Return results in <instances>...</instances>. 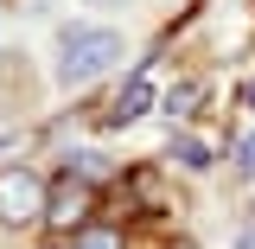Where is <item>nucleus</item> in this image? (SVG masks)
I'll return each instance as SVG.
<instances>
[{"label":"nucleus","instance_id":"2","mask_svg":"<svg viewBox=\"0 0 255 249\" xmlns=\"http://www.w3.org/2000/svg\"><path fill=\"white\" fill-rule=\"evenodd\" d=\"M45 198H51V192L38 186L32 166H6V173H0V224H13V230L38 224L45 218Z\"/></svg>","mask_w":255,"mask_h":249},{"label":"nucleus","instance_id":"7","mask_svg":"<svg viewBox=\"0 0 255 249\" xmlns=\"http://www.w3.org/2000/svg\"><path fill=\"white\" fill-rule=\"evenodd\" d=\"M198 96H204L198 83H179V90H166L159 102H166V115H191V102H198Z\"/></svg>","mask_w":255,"mask_h":249},{"label":"nucleus","instance_id":"4","mask_svg":"<svg viewBox=\"0 0 255 249\" xmlns=\"http://www.w3.org/2000/svg\"><path fill=\"white\" fill-rule=\"evenodd\" d=\"M153 102H159V96H153V77H134V83H128L122 96H115V109H109V122H115V128H128V122H140V115H147Z\"/></svg>","mask_w":255,"mask_h":249},{"label":"nucleus","instance_id":"3","mask_svg":"<svg viewBox=\"0 0 255 249\" xmlns=\"http://www.w3.org/2000/svg\"><path fill=\"white\" fill-rule=\"evenodd\" d=\"M45 224H51V230H64V237H77V230L90 224V186H83L77 173L51 186V198H45Z\"/></svg>","mask_w":255,"mask_h":249},{"label":"nucleus","instance_id":"8","mask_svg":"<svg viewBox=\"0 0 255 249\" xmlns=\"http://www.w3.org/2000/svg\"><path fill=\"white\" fill-rule=\"evenodd\" d=\"M236 166H243V173H255V128L236 141Z\"/></svg>","mask_w":255,"mask_h":249},{"label":"nucleus","instance_id":"5","mask_svg":"<svg viewBox=\"0 0 255 249\" xmlns=\"http://www.w3.org/2000/svg\"><path fill=\"white\" fill-rule=\"evenodd\" d=\"M172 160L191 166V173H204V166H211V147H204V141H191V134H172Z\"/></svg>","mask_w":255,"mask_h":249},{"label":"nucleus","instance_id":"10","mask_svg":"<svg viewBox=\"0 0 255 249\" xmlns=\"http://www.w3.org/2000/svg\"><path fill=\"white\" fill-rule=\"evenodd\" d=\"M90 6H122V0H90Z\"/></svg>","mask_w":255,"mask_h":249},{"label":"nucleus","instance_id":"1","mask_svg":"<svg viewBox=\"0 0 255 249\" xmlns=\"http://www.w3.org/2000/svg\"><path fill=\"white\" fill-rule=\"evenodd\" d=\"M122 58H128V45H122L115 26H64V38H58V83L64 90H83L102 70H115Z\"/></svg>","mask_w":255,"mask_h":249},{"label":"nucleus","instance_id":"6","mask_svg":"<svg viewBox=\"0 0 255 249\" xmlns=\"http://www.w3.org/2000/svg\"><path fill=\"white\" fill-rule=\"evenodd\" d=\"M70 243H77V249H122V237H115V230H102V224H83Z\"/></svg>","mask_w":255,"mask_h":249},{"label":"nucleus","instance_id":"9","mask_svg":"<svg viewBox=\"0 0 255 249\" xmlns=\"http://www.w3.org/2000/svg\"><path fill=\"white\" fill-rule=\"evenodd\" d=\"M236 249H255V230H243V237H236Z\"/></svg>","mask_w":255,"mask_h":249}]
</instances>
